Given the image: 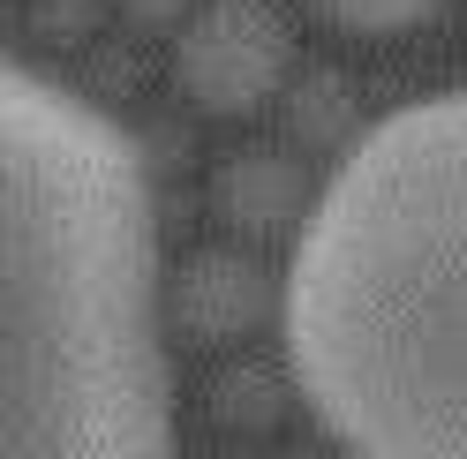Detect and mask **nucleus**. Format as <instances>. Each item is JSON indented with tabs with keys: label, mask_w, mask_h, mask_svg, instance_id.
Wrapping results in <instances>:
<instances>
[{
	"label": "nucleus",
	"mask_w": 467,
	"mask_h": 459,
	"mask_svg": "<svg viewBox=\"0 0 467 459\" xmlns=\"http://www.w3.org/2000/svg\"><path fill=\"white\" fill-rule=\"evenodd\" d=\"M302 407L347 459H467V91L332 166L279 279Z\"/></svg>",
	"instance_id": "obj_2"
},
{
	"label": "nucleus",
	"mask_w": 467,
	"mask_h": 459,
	"mask_svg": "<svg viewBox=\"0 0 467 459\" xmlns=\"http://www.w3.org/2000/svg\"><path fill=\"white\" fill-rule=\"evenodd\" d=\"M151 174L68 83L0 76V459H173Z\"/></svg>",
	"instance_id": "obj_1"
},
{
	"label": "nucleus",
	"mask_w": 467,
	"mask_h": 459,
	"mask_svg": "<svg viewBox=\"0 0 467 459\" xmlns=\"http://www.w3.org/2000/svg\"><path fill=\"white\" fill-rule=\"evenodd\" d=\"M219 204H226V219L242 226V234H265V226H295V219H309L317 196H302V174H295L286 158L249 151V158H234V166H226Z\"/></svg>",
	"instance_id": "obj_5"
},
{
	"label": "nucleus",
	"mask_w": 467,
	"mask_h": 459,
	"mask_svg": "<svg viewBox=\"0 0 467 459\" xmlns=\"http://www.w3.org/2000/svg\"><path fill=\"white\" fill-rule=\"evenodd\" d=\"M129 8H136L143 23H159V15H173V8H182V0H129Z\"/></svg>",
	"instance_id": "obj_8"
},
{
	"label": "nucleus",
	"mask_w": 467,
	"mask_h": 459,
	"mask_svg": "<svg viewBox=\"0 0 467 459\" xmlns=\"http://www.w3.org/2000/svg\"><path fill=\"white\" fill-rule=\"evenodd\" d=\"M272 271L249 264L242 249H203L189 256L182 286H173V317H182L189 332H212V339H242L272 317Z\"/></svg>",
	"instance_id": "obj_4"
},
{
	"label": "nucleus",
	"mask_w": 467,
	"mask_h": 459,
	"mask_svg": "<svg viewBox=\"0 0 467 459\" xmlns=\"http://www.w3.org/2000/svg\"><path fill=\"white\" fill-rule=\"evenodd\" d=\"M219 422H226V429H272V422H279L272 369H234V377L219 384Z\"/></svg>",
	"instance_id": "obj_7"
},
{
	"label": "nucleus",
	"mask_w": 467,
	"mask_h": 459,
	"mask_svg": "<svg viewBox=\"0 0 467 459\" xmlns=\"http://www.w3.org/2000/svg\"><path fill=\"white\" fill-rule=\"evenodd\" d=\"M445 0H317V15L339 23V31L355 38H392V31H415V23H430Z\"/></svg>",
	"instance_id": "obj_6"
},
{
	"label": "nucleus",
	"mask_w": 467,
	"mask_h": 459,
	"mask_svg": "<svg viewBox=\"0 0 467 459\" xmlns=\"http://www.w3.org/2000/svg\"><path fill=\"white\" fill-rule=\"evenodd\" d=\"M295 61L286 15L272 0H203L173 31V83L203 113H256Z\"/></svg>",
	"instance_id": "obj_3"
}]
</instances>
